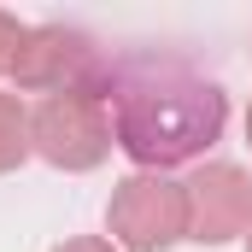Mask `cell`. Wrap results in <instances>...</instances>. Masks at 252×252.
<instances>
[{"mask_svg":"<svg viewBox=\"0 0 252 252\" xmlns=\"http://www.w3.org/2000/svg\"><path fill=\"white\" fill-rule=\"evenodd\" d=\"M100 100L112 112V135L135 164L147 170H170L199 158L229 118V100L217 82L193 76L188 64L176 59H129L112 64L100 82Z\"/></svg>","mask_w":252,"mask_h":252,"instance_id":"6da1fadb","label":"cell"},{"mask_svg":"<svg viewBox=\"0 0 252 252\" xmlns=\"http://www.w3.org/2000/svg\"><path fill=\"white\" fill-rule=\"evenodd\" d=\"M18 88H35V94H70V88H94L106 82V64L94 53V41L82 30H64V24H41L24 35L18 59H12Z\"/></svg>","mask_w":252,"mask_h":252,"instance_id":"3957f363","label":"cell"},{"mask_svg":"<svg viewBox=\"0 0 252 252\" xmlns=\"http://www.w3.org/2000/svg\"><path fill=\"white\" fill-rule=\"evenodd\" d=\"M247 252H252V223H247Z\"/></svg>","mask_w":252,"mask_h":252,"instance_id":"9c48e42d","label":"cell"},{"mask_svg":"<svg viewBox=\"0 0 252 252\" xmlns=\"http://www.w3.org/2000/svg\"><path fill=\"white\" fill-rule=\"evenodd\" d=\"M24 35H30V30H24V24H18L12 12H0V76L12 70V59H18V47H24Z\"/></svg>","mask_w":252,"mask_h":252,"instance_id":"52a82bcc","label":"cell"},{"mask_svg":"<svg viewBox=\"0 0 252 252\" xmlns=\"http://www.w3.org/2000/svg\"><path fill=\"white\" fill-rule=\"evenodd\" d=\"M59 252H112V247H106V241H64Z\"/></svg>","mask_w":252,"mask_h":252,"instance_id":"ba28073f","label":"cell"},{"mask_svg":"<svg viewBox=\"0 0 252 252\" xmlns=\"http://www.w3.org/2000/svg\"><path fill=\"white\" fill-rule=\"evenodd\" d=\"M24 153H30V118L12 94H0V170L24 164Z\"/></svg>","mask_w":252,"mask_h":252,"instance_id":"8992f818","label":"cell"},{"mask_svg":"<svg viewBox=\"0 0 252 252\" xmlns=\"http://www.w3.org/2000/svg\"><path fill=\"white\" fill-rule=\"evenodd\" d=\"M252 223V176L241 164H205L188 182V241H229Z\"/></svg>","mask_w":252,"mask_h":252,"instance_id":"5b68a950","label":"cell"},{"mask_svg":"<svg viewBox=\"0 0 252 252\" xmlns=\"http://www.w3.org/2000/svg\"><path fill=\"white\" fill-rule=\"evenodd\" d=\"M112 235L129 252H164L188 235V188L164 176H129L112 193Z\"/></svg>","mask_w":252,"mask_h":252,"instance_id":"277c9868","label":"cell"},{"mask_svg":"<svg viewBox=\"0 0 252 252\" xmlns=\"http://www.w3.org/2000/svg\"><path fill=\"white\" fill-rule=\"evenodd\" d=\"M112 112L94 88H70V94H47L30 118V147L47 158V164H64V170H94L106 153H112Z\"/></svg>","mask_w":252,"mask_h":252,"instance_id":"7a4b0ae2","label":"cell"},{"mask_svg":"<svg viewBox=\"0 0 252 252\" xmlns=\"http://www.w3.org/2000/svg\"><path fill=\"white\" fill-rule=\"evenodd\" d=\"M247 135H252V112H247Z\"/></svg>","mask_w":252,"mask_h":252,"instance_id":"30bf717a","label":"cell"}]
</instances>
